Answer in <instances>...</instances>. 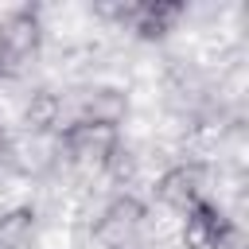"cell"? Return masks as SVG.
Instances as JSON below:
<instances>
[{
  "instance_id": "1",
  "label": "cell",
  "mask_w": 249,
  "mask_h": 249,
  "mask_svg": "<svg viewBox=\"0 0 249 249\" xmlns=\"http://www.w3.org/2000/svg\"><path fill=\"white\" fill-rule=\"evenodd\" d=\"M43 47V19L31 4L8 12L0 19V78L23 74V66L39 54Z\"/></svg>"
},
{
  "instance_id": "2",
  "label": "cell",
  "mask_w": 249,
  "mask_h": 249,
  "mask_svg": "<svg viewBox=\"0 0 249 249\" xmlns=\"http://www.w3.org/2000/svg\"><path fill=\"white\" fill-rule=\"evenodd\" d=\"M58 140H62L66 156L82 167H105L121 148V132L101 121H70L58 132Z\"/></svg>"
},
{
  "instance_id": "3",
  "label": "cell",
  "mask_w": 249,
  "mask_h": 249,
  "mask_svg": "<svg viewBox=\"0 0 249 249\" xmlns=\"http://www.w3.org/2000/svg\"><path fill=\"white\" fill-rule=\"evenodd\" d=\"M144 218H148L144 198H136V195H117V198L101 210V218L93 222V241H101L105 249H128V245L136 241Z\"/></svg>"
},
{
  "instance_id": "4",
  "label": "cell",
  "mask_w": 249,
  "mask_h": 249,
  "mask_svg": "<svg viewBox=\"0 0 249 249\" xmlns=\"http://www.w3.org/2000/svg\"><path fill=\"white\" fill-rule=\"evenodd\" d=\"M206 187V163H175L156 179V198L171 210H191L202 198Z\"/></svg>"
},
{
  "instance_id": "5",
  "label": "cell",
  "mask_w": 249,
  "mask_h": 249,
  "mask_svg": "<svg viewBox=\"0 0 249 249\" xmlns=\"http://www.w3.org/2000/svg\"><path fill=\"white\" fill-rule=\"evenodd\" d=\"M183 4L179 0H140V4H132V12H128V27L144 39V43H156V39H163L179 19H183Z\"/></svg>"
},
{
  "instance_id": "6",
  "label": "cell",
  "mask_w": 249,
  "mask_h": 249,
  "mask_svg": "<svg viewBox=\"0 0 249 249\" xmlns=\"http://www.w3.org/2000/svg\"><path fill=\"white\" fill-rule=\"evenodd\" d=\"M230 218L210 202L198 198L191 210H183V249H214V241L226 233Z\"/></svg>"
},
{
  "instance_id": "7",
  "label": "cell",
  "mask_w": 249,
  "mask_h": 249,
  "mask_svg": "<svg viewBox=\"0 0 249 249\" xmlns=\"http://www.w3.org/2000/svg\"><path fill=\"white\" fill-rule=\"evenodd\" d=\"M39 230L35 206H12L0 214V249H31Z\"/></svg>"
},
{
  "instance_id": "8",
  "label": "cell",
  "mask_w": 249,
  "mask_h": 249,
  "mask_svg": "<svg viewBox=\"0 0 249 249\" xmlns=\"http://www.w3.org/2000/svg\"><path fill=\"white\" fill-rule=\"evenodd\" d=\"M128 113V101L117 93V89H93V97L86 101L82 117L78 121H101V124H121V117Z\"/></svg>"
},
{
  "instance_id": "9",
  "label": "cell",
  "mask_w": 249,
  "mask_h": 249,
  "mask_svg": "<svg viewBox=\"0 0 249 249\" xmlns=\"http://www.w3.org/2000/svg\"><path fill=\"white\" fill-rule=\"evenodd\" d=\"M58 117H62V101H58V93H51V89L31 93V101H27V109H23L27 128H35V132H51V128L58 124Z\"/></svg>"
},
{
  "instance_id": "10",
  "label": "cell",
  "mask_w": 249,
  "mask_h": 249,
  "mask_svg": "<svg viewBox=\"0 0 249 249\" xmlns=\"http://www.w3.org/2000/svg\"><path fill=\"white\" fill-rule=\"evenodd\" d=\"M214 249H245V233H241V230L230 222V226H226V233L214 241Z\"/></svg>"
}]
</instances>
